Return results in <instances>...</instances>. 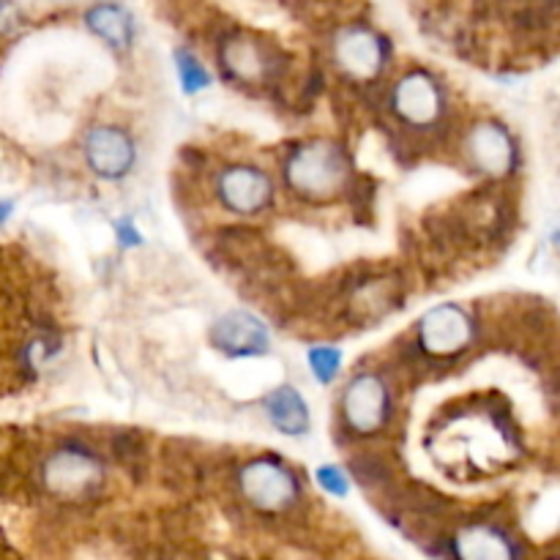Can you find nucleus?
Wrapping results in <instances>:
<instances>
[{
	"label": "nucleus",
	"mask_w": 560,
	"mask_h": 560,
	"mask_svg": "<svg viewBox=\"0 0 560 560\" xmlns=\"http://www.w3.org/2000/svg\"><path fill=\"white\" fill-rule=\"evenodd\" d=\"M262 408H266L268 421H271L282 435L299 438L310 430V408H306L304 397H301L295 388H273L266 397V402H262Z\"/></svg>",
	"instance_id": "obj_13"
},
{
	"label": "nucleus",
	"mask_w": 560,
	"mask_h": 560,
	"mask_svg": "<svg viewBox=\"0 0 560 560\" xmlns=\"http://www.w3.org/2000/svg\"><path fill=\"white\" fill-rule=\"evenodd\" d=\"M334 55H337L339 69L348 71L350 77L370 80V77H375L383 69L386 49H383L381 36H375L366 27H348V31L337 36Z\"/></svg>",
	"instance_id": "obj_11"
},
{
	"label": "nucleus",
	"mask_w": 560,
	"mask_h": 560,
	"mask_svg": "<svg viewBox=\"0 0 560 560\" xmlns=\"http://www.w3.org/2000/svg\"><path fill=\"white\" fill-rule=\"evenodd\" d=\"M457 560H514V545L503 530L490 525H468L454 539Z\"/></svg>",
	"instance_id": "obj_12"
},
{
	"label": "nucleus",
	"mask_w": 560,
	"mask_h": 560,
	"mask_svg": "<svg viewBox=\"0 0 560 560\" xmlns=\"http://www.w3.org/2000/svg\"><path fill=\"white\" fill-rule=\"evenodd\" d=\"M317 481H320L323 487H326L331 495H348V479H345V474L339 468H334V465H323V468H317Z\"/></svg>",
	"instance_id": "obj_18"
},
{
	"label": "nucleus",
	"mask_w": 560,
	"mask_h": 560,
	"mask_svg": "<svg viewBox=\"0 0 560 560\" xmlns=\"http://www.w3.org/2000/svg\"><path fill=\"white\" fill-rule=\"evenodd\" d=\"M342 413L350 430L359 435H372L388 419V392L386 383L377 375H359L348 383L342 397Z\"/></svg>",
	"instance_id": "obj_5"
},
{
	"label": "nucleus",
	"mask_w": 560,
	"mask_h": 560,
	"mask_svg": "<svg viewBox=\"0 0 560 560\" xmlns=\"http://www.w3.org/2000/svg\"><path fill=\"white\" fill-rule=\"evenodd\" d=\"M16 22V5L11 0H0V33L11 31Z\"/></svg>",
	"instance_id": "obj_19"
},
{
	"label": "nucleus",
	"mask_w": 560,
	"mask_h": 560,
	"mask_svg": "<svg viewBox=\"0 0 560 560\" xmlns=\"http://www.w3.org/2000/svg\"><path fill=\"white\" fill-rule=\"evenodd\" d=\"M219 200L235 213H257L271 202V178H268L262 170L246 167V164H238V167H228L222 175H219Z\"/></svg>",
	"instance_id": "obj_9"
},
{
	"label": "nucleus",
	"mask_w": 560,
	"mask_h": 560,
	"mask_svg": "<svg viewBox=\"0 0 560 560\" xmlns=\"http://www.w3.org/2000/svg\"><path fill=\"white\" fill-rule=\"evenodd\" d=\"M175 60H178V74H180V82H184L186 93H197L202 91V88H208L211 77H208V71L202 69V63L195 58V55L180 49V52L175 55Z\"/></svg>",
	"instance_id": "obj_16"
},
{
	"label": "nucleus",
	"mask_w": 560,
	"mask_h": 560,
	"mask_svg": "<svg viewBox=\"0 0 560 560\" xmlns=\"http://www.w3.org/2000/svg\"><path fill=\"white\" fill-rule=\"evenodd\" d=\"M421 348L430 355H457L474 339V320L457 304H441L419 323Z\"/></svg>",
	"instance_id": "obj_4"
},
{
	"label": "nucleus",
	"mask_w": 560,
	"mask_h": 560,
	"mask_svg": "<svg viewBox=\"0 0 560 560\" xmlns=\"http://www.w3.org/2000/svg\"><path fill=\"white\" fill-rule=\"evenodd\" d=\"M310 364L315 370V377L320 383H331L337 377L339 364H342V353L334 348H315L310 353Z\"/></svg>",
	"instance_id": "obj_17"
},
{
	"label": "nucleus",
	"mask_w": 560,
	"mask_h": 560,
	"mask_svg": "<svg viewBox=\"0 0 560 560\" xmlns=\"http://www.w3.org/2000/svg\"><path fill=\"white\" fill-rule=\"evenodd\" d=\"M102 479V463L85 448H60L44 463V485H47V490L52 495L69 498V501L91 495L93 490H98Z\"/></svg>",
	"instance_id": "obj_2"
},
{
	"label": "nucleus",
	"mask_w": 560,
	"mask_h": 560,
	"mask_svg": "<svg viewBox=\"0 0 560 560\" xmlns=\"http://www.w3.org/2000/svg\"><path fill=\"white\" fill-rule=\"evenodd\" d=\"M14 211V202L11 200H5V202H0V224L5 222V219H9V213Z\"/></svg>",
	"instance_id": "obj_20"
},
{
	"label": "nucleus",
	"mask_w": 560,
	"mask_h": 560,
	"mask_svg": "<svg viewBox=\"0 0 560 560\" xmlns=\"http://www.w3.org/2000/svg\"><path fill=\"white\" fill-rule=\"evenodd\" d=\"M465 153L479 173L492 175V178H503L517 164V148H514L512 135L492 120L479 124L470 131L465 140Z\"/></svg>",
	"instance_id": "obj_7"
},
{
	"label": "nucleus",
	"mask_w": 560,
	"mask_h": 560,
	"mask_svg": "<svg viewBox=\"0 0 560 560\" xmlns=\"http://www.w3.org/2000/svg\"><path fill=\"white\" fill-rule=\"evenodd\" d=\"M211 345L233 359L266 353L268 331L249 312H228L211 326Z\"/></svg>",
	"instance_id": "obj_10"
},
{
	"label": "nucleus",
	"mask_w": 560,
	"mask_h": 560,
	"mask_svg": "<svg viewBox=\"0 0 560 560\" xmlns=\"http://www.w3.org/2000/svg\"><path fill=\"white\" fill-rule=\"evenodd\" d=\"M88 27L96 33L98 38L109 44V47H129L131 36H135V22H131L129 11H124L115 3H98L85 14Z\"/></svg>",
	"instance_id": "obj_15"
},
{
	"label": "nucleus",
	"mask_w": 560,
	"mask_h": 560,
	"mask_svg": "<svg viewBox=\"0 0 560 560\" xmlns=\"http://www.w3.org/2000/svg\"><path fill=\"white\" fill-rule=\"evenodd\" d=\"M224 69L244 82H260L271 69V58L255 38H230L222 49Z\"/></svg>",
	"instance_id": "obj_14"
},
{
	"label": "nucleus",
	"mask_w": 560,
	"mask_h": 560,
	"mask_svg": "<svg viewBox=\"0 0 560 560\" xmlns=\"http://www.w3.org/2000/svg\"><path fill=\"white\" fill-rule=\"evenodd\" d=\"M241 492L246 501L262 512H284L299 498V481L277 459H252L241 470Z\"/></svg>",
	"instance_id": "obj_3"
},
{
	"label": "nucleus",
	"mask_w": 560,
	"mask_h": 560,
	"mask_svg": "<svg viewBox=\"0 0 560 560\" xmlns=\"http://www.w3.org/2000/svg\"><path fill=\"white\" fill-rule=\"evenodd\" d=\"M290 189L306 200H331L348 186L350 162L342 148L331 140H315L301 145L284 167Z\"/></svg>",
	"instance_id": "obj_1"
},
{
	"label": "nucleus",
	"mask_w": 560,
	"mask_h": 560,
	"mask_svg": "<svg viewBox=\"0 0 560 560\" xmlns=\"http://www.w3.org/2000/svg\"><path fill=\"white\" fill-rule=\"evenodd\" d=\"M394 113L410 126H430L443 113V91L424 71H410L394 88Z\"/></svg>",
	"instance_id": "obj_6"
},
{
	"label": "nucleus",
	"mask_w": 560,
	"mask_h": 560,
	"mask_svg": "<svg viewBox=\"0 0 560 560\" xmlns=\"http://www.w3.org/2000/svg\"><path fill=\"white\" fill-rule=\"evenodd\" d=\"M85 159L98 178L118 180L135 164V142L115 126H96L85 137Z\"/></svg>",
	"instance_id": "obj_8"
}]
</instances>
